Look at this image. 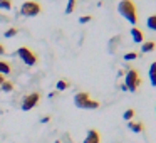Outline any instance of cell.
Instances as JSON below:
<instances>
[{"label": "cell", "instance_id": "1", "mask_svg": "<svg viewBox=\"0 0 156 143\" xmlns=\"http://www.w3.org/2000/svg\"><path fill=\"white\" fill-rule=\"evenodd\" d=\"M118 12L129 22V24H133V27H134V24H138L136 5L133 4L131 0H121V2H119V5H118Z\"/></svg>", "mask_w": 156, "mask_h": 143}, {"label": "cell", "instance_id": "2", "mask_svg": "<svg viewBox=\"0 0 156 143\" xmlns=\"http://www.w3.org/2000/svg\"><path fill=\"white\" fill-rule=\"evenodd\" d=\"M74 105L81 109H98L99 108V103L91 99V96L86 91H81L74 96Z\"/></svg>", "mask_w": 156, "mask_h": 143}, {"label": "cell", "instance_id": "3", "mask_svg": "<svg viewBox=\"0 0 156 143\" xmlns=\"http://www.w3.org/2000/svg\"><path fill=\"white\" fill-rule=\"evenodd\" d=\"M139 84H141V78H139L138 71L136 69H129L126 72V78H124V86L128 88V91L134 93L139 88Z\"/></svg>", "mask_w": 156, "mask_h": 143}, {"label": "cell", "instance_id": "4", "mask_svg": "<svg viewBox=\"0 0 156 143\" xmlns=\"http://www.w3.org/2000/svg\"><path fill=\"white\" fill-rule=\"evenodd\" d=\"M42 10L41 4L39 2H34V0H29V2H24L20 7V14L24 15V17H35V15H39Z\"/></svg>", "mask_w": 156, "mask_h": 143}, {"label": "cell", "instance_id": "5", "mask_svg": "<svg viewBox=\"0 0 156 143\" xmlns=\"http://www.w3.org/2000/svg\"><path fill=\"white\" fill-rule=\"evenodd\" d=\"M17 54H19V57L22 59L24 64H27V66H35V64H37V56H35V52L30 51L29 47H25V46L19 47Z\"/></svg>", "mask_w": 156, "mask_h": 143}, {"label": "cell", "instance_id": "6", "mask_svg": "<svg viewBox=\"0 0 156 143\" xmlns=\"http://www.w3.org/2000/svg\"><path fill=\"white\" fill-rule=\"evenodd\" d=\"M39 101H41V94L39 93H30V94L24 96V99H22V111L34 109L39 105Z\"/></svg>", "mask_w": 156, "mask_h": 143}, {"label": "cell", "instance_id": "7", "mask_svg": "<svg viewBox=\"0 0 156 143\" xmlns=\"http://www.w3.org/2000/svg\"><path fill=\"white\" fill-rule=\"evenodd\" d=\"M82 143H101V136H99V133L96 130H89Z\"/></svg>", "mask_w": 156, "mask_h": 143}, {"label": "cell", "instance_id": "8", "mask_svg": "<svg viewBox=\"0 0 156 143\" xmlns=\"http://www.w3.org/2000/svg\"><path fill=\"white\" fill-rule=\"evenodd\" d=\"M128 128L131 130V131H134V133H141L144 126H143L141 121H133L131 119V121H128Z\"/></svg>", "mask_w": 156, "mask_h": 143}, {"label": "cell", "instance_id": "9", "mask_svg": "<svg viewBox=\"0 0 156 143\" xmlns=\"http://www.w3.org/2000/svg\"><path fill=\"white\" fill-rule=\"evenodd\" d=\"M10 71H12L10 62H7V61H0V74L7 76V74H10Z\"/></svg>", "mask_w": 156, "mask_h": 143}, {"label": "cell", "instance_id": "10", "mask_svg": "<svg viewBox=\"0 0 156 143\" xmlns=\"http://www.w3.org/2000/svg\"><path fill=\"white\" fill-rule=\"evenodd\" d=\"M131 37L134 42H143V32L139 31L138 27H133L131 29Z\"/></svg>", "mask_w": 156, "mask_h": 143}, {"label": "cell", "instance_id": "11", "mask_svg": "<svg viewBox=\"0 0 156 143\" xmlns=\"http://www.w3.org/2000/svg\"><path fill=\"white\" fill-rule=\"evenodd\" d=\"M149 81H151V84L156 88V62H153V64L149 66Z\"/></svg>", "mask_w": 156, "mask_h": 143}, {"label": "cell", "instance_id": "12", "mask_svg": "<svg viewBox=\"0 0 156 143\" xmlns=\"http://www.w3.org/2000/svg\"><path fill=\"white\" fill-rule=\"evenodd\" d=\"M154 42L153 41H148V42H143V46H141V51L143 52H151V51H154Z\"/></svg>", "mask_w": 156, "mask_h": 143}, {"label": "cell", "instance_id": "13", "mask_svg": "<svg viewBox=\"0 0 156 143\" xmlns=\"http://www.w3.org/2000/svg\"><path fill=\"white\" fill-rule=\"evenodd\" d=\"M67 88H69V82L64 81V79H59V81L55 82V89H57V91H64V89H67Z\"/></svg>", "mask_w": 156, "mask_h": 143}, {"label": "cell", "instance_id": "14", "mask_svg": "<svg viewBox=\"0 0 156 143\" xmlns=\"http://www.w3.org/2000/svg\"><path fill=\"white\" fill-rule=\"evenodd\" d=\"M146 25H148V29H151V31H156V14L151 15V17H148Z\"/></svg>", "mask_w": 156, "mask_h": 143}, {"label": "cell", "instance_id": "15", "mask_svg": "<svg viewBox=\"0 0 156 143\" xmlns=\"http://www.w3.org/2000/svg\"><path fill=\"white\" fill-rule=\"evenodd\" d=\"M0 88H2V91H4V93H12V91H14V82L4 81V84L0 86Z\"/></svg>", "mask_w": 156, "mask_h": 143}, {"label": "cell", "instance_id": "16", "mask_svg": "<svg viewBox=\"0 0 156 143\" xmlns=\"http://www.w3.org/2000/svg\"><path fill=\"white\" fill-rule=\"evenodd\" d=\"M122 118H124L126 121H131V119L134 118V109H133V108L126 109V111H124V115H122Z\"/></svg>", "mask_w": 156, "mask_h": 143}, {"label": "cell", "instance_id": "17", "mask_svg": "<svg viewBox=\"0 0 156 143\" xmlns=\"http://www.w3.org/2000/svg\"><path fill=\"white\" fill-rule=\"evenodd\" d=\"M76 9V0H67V7H66V14H72Z\"/></svg>", "mask_w": 156, "mask_h": 143}, {"label": "cell", "instance_id": "18", "mask_svg": "<svg viewBox=\"0 0 156 143\" xmlns=\"http://www.w3.org/2000/svg\"><path fill=\"white\" fill-rule=\"evenodd\" d=\"M0 9H2V10H10L12 0H2V2H0Z\"/></svg>", "mask_w": 156, "mask_h": 143}, {"label": "cell", "instance_id": "19", "mask_svg": "<svg viewBox=\"0 0 156 143\" xmlns=\"http://www.w3.org/2000/svg\"><path fill=\"white\" fill-rule=\"evenodd\" d=\"M17 29L15 27H10V29H7V31H5V37L7 39H10V37H15V35H17Z\"/></svg>", "mask_w": 156, "mask_h": 143}, {"label": "cell", "instance_id": "20", "mask_svg": "<svg viewBox=\"0 0 156 143\" xmlns=\"http://www.w3.org/2000/svg\"><path fill=\"white\" fill-rule=\"evenodd\" d=\"M134 59H138V54H136V52H128V54H124V61H134Z\"/></svg>", "mask_w": 156, "mask_h": 143}, {"label": "cell", "instance_id": "21", "mask_svg": "<svg viewBox=\"0 0 156 143\" xmlns=\"http://www.w3.org/2000/svg\"><path fill=\"white\" fill-rule=\"evenodd\" d=\"M89 20H91V15H82V17L79 19V22H81V24H87Z\"/></svg>", "mask_w": 156, "mask_h": 143}, {"label": "cell", "instance_id": "22", "mask_svg": "<svg viewBox=\"0 0 156 143\" xmlns=\"http://www.w3.org/2000/svg\"><path fill=\"white\" fill-rule=\"evenodd\" d=\"M51 121V116H44V118L41 119V123H49Z\"/></svg>", "mask_w": 156, "mask_h": 143}, {"label": "cell", "instance_id": "23", "mask_svg": "<svg viewBox=\"0 0 156 143\" xmlns=\"http://www.w3.org/2000/svg\"><path fill=\"white\" fill-rule=\"evenodd\" d=\"M4 54H5V47L0 44V56H4Z\"/></svg>", "mask_w": 156, "mask_h": 143}, {"label": "cell", "instance_id": "24", "mask_svg": "<svg viewBox=\"0 0 156 143\" xmlns=\"http://www.w3.org/2000/svg\"><path fill=\"white\" fill-rule=\"evenodd\" d=\"M4 81H5V76H4V74H0V86L4 84Z\"/></svg>", "mask_w": 156, "mask_h": 143}, {"label": "cell", "instance_id": "25", "mask_svg": "<svg viewBox=\"0 0 156 143\" xmlns=\"http://www.w3.org/2000/svg\"><path fill=\"white\" fill-rule=\"evenodd\" d=\"M54 143H61V140H55V141Z\"/></svg>", "mask_w": 156, "mask_h": 143}, {"label": "cell", "instance_id": "26", "mask_svg": "<svg viewBox=\"0 0 156 143\" xmlns=\"http://www.w3.org/2000/svg\"><path fill=\"white\" fill-rule=\"evenodd\" d=\"M0 2H2V0H0Z\"/></svg>", "mask_w": 156, "mask_h": 143}]
</instances>
